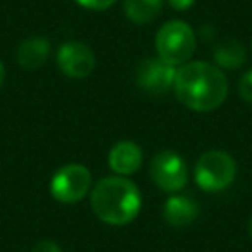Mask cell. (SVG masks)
Instances as JSON below:
<instances>
[{"mask_svg": "<svg viewBox=\"0 0 252 252\" xmlns=\"http://www.w3.org/2000/svg\"><path fill=\"white\" fill-rule=\"evenodd\" d=\"M175 95L185 107L197 112L218 109L228 95V80L220 67L195 61L176 69Z\"/></svg>", "mask_w": 252, "mask_h": 252, "instance_id": "6da1fadb", "label": "cell"}, {"mask_svg": "<svg viewBox=\"0 0 252 252\" xmlns=\"http://www.w3.org/2000/svg\"><path fill=\"white\" fill-rule=\"evenodd\" d=\"M92 209L107 224L121 226L133 221L140 213V190L123 176H107L92 192Z\"/></svg>", "mask_w": 252, "mask_h": 252, "instance_id": "7a4b0ae2", "label": "cell"}, {"mask_svg": "<svg viewBox=\"0 0 252 252\" xmlns=\"http://www.w3.org/2000/svg\"><path fill=\"white\" fill-rule=\"evenodd\" d=\"M158 57L171 66H183L195 52V33L187 23L169 21L156 36Z\"/></svg>", "mask_w": 252, "mask_h": 252, "instance_id": "3957f363", "label": "cell"}, {"mask_svg": "<svg viewBox=\"0 0 252 252\" xmlns=\"http://www.w3.org/2000/svg\"><path fill=\"white\" fill-rule=\"evenodd\" d=\"M237 175L233 158L224 151L204 152L195 164V182L206 192H220L230 187Z\"/></svg>", "mask_w": 252, "mask_h": 252, "instance_id": "277c9868", "label": "cell"}, {"mask_svg": "<svg viewBox=\"0 0 252 252\" xmlns=\"http://www.w3.org/2000/svg\"><path fill=\"white\" fill-rule=\"evenodd\" d=\"M90 185L92 175L83 164H66L52 176L50 192L59 202L74 204L87 195Z\"/></svg>", "mask_w": 252, "mask_h": 252, "instance_id": "5b68a950", "label": "cell"}, {"mask_svg": "<svg viewBox=\"0 0 252 252\" xmlns=\"http://www.w3.org/2000/svg\"><path fill=\"white\" fill-rule=\"evenodd\" d=\"M175 66L164 63L159 57H147L135 69V81L138 88L154 97H162L168 94L175 85Z\"/></svg>", "mask_w": 252, "mask_h": 252, "instance_id": "8992f818", "label": "cell"}, {"mask_svg": "<svg viewBox=\"0 0 252 252\" xmlns=\"http://www.w3.org/2000/svg\"><path fill=\"white\" fill-rule=\"evenodd\" d=\"M151 176L164 192H178L185 187L189 171L182 156L173 151H161L151 161Z\"/></svg>", "mask_w": 252, "mask_h": 252, "instance_id": "52a82bcc", "label": "cell"}, {"mask_svg": "<svg viewBox=\"0 0 252 252\" xmlns=\"http://www.w3.org/2000/svg\"><path fill=\"white\" fill-rule=\"evenodd\" d=\"M57 66L66 76L83 80L95 69V56L88 45L81 42H66L57 52Z\"/></svg>", "mask_w": 252, "mask_h": 252, "instance_id": "ba28073f", "label": "cell"}, {"mask_svg": "<svg viewBox=\"0 0 252 252\" xmlns=\"http://www.w3.org/2000/svg\"><path fill=\"white\" fill-rule=\"evenodd\" d=\"M199 216V204L187 195H171L164 202L162 218L168 224L175 228H183L192 224Z\"/></svg>", "mask_w": 252, "mask_h": 252, "instance_id": "9c48e42d", "label": "cell"}, {"mask_svg": "<svg viewBox=\"0 0 252 252\" xmlns=\"http://www.w3.org/2000/svg\"><path fill=\"white\" fill-rule=\"evenodd\" d=\"M109 166L118 175H133L142 166V149L130 140L118 142L109 152Z\"/></svg>", "mask_w": 252, "mask_h": 252, "instance_id": "30bf717a", "label": "cell"}, {"mask_svg": "<svg viewBox=\"0 0 252 252\" xmlns=\"http://www.w3.org/2000/svg\"><path fill=\"white\" fill-rule=\"evenodd\" d=\"M50 56V43L43 36H30L19 43L16 50V59L19 66L28 71L38 69L47 63Z\"/></svg>", "mask_w": 252, "mask_h": 252, "instance_id": "8fae6325", "label": "cell"}, {"mask_svg": "<svg viewBox=\"0 0 252 252\" xmlns=\"http://www.w3.org/2000/svg\"><path fill=\"white\" fill-rule=\"evenodd\" d=\"M214 61L220 69H238L247 61V50L238 40H223L214 47Z\"/></svg>", "mask_w": 252, "mask_h": 252, "instance_id": "7c38bea8", "label": "cell"}, {"mask_svg": "<svg viewBox=\"0 0 252 252\" xmlns=\"http://www.w3.org/2000/svg\"><path fill=\"white\" fill-rule=\"evenodd\" d=\"M162 11V0H125L126 18L137 25L152 23Z\"/></svg>", "mask_w": 252, "mask_h": 252, "instance_id": "4fadbf2b", "label": "cell"}, {"mask_svg": "<svg viewBox=\"0 0 252 252\" xmlns=\"http://www.w3.org/2000/svg\"><path fill=\"white\" fill-rule=\"evenodd\" d=\"M238 94L245 102L252 104V69H249L238 81Z\"/></svg>", "mask_w": 252, "mask_h": 252, "instance_id": "5bb4252c", "label": "cell"}, {"mask_svg": "<svg viewBox=\"0 0 252 252\" xmlns=\"http://www.w3.org/2000/svg\"><path fill=\"white\" fill-rule=\"evenodd\" d=\"M78 4L85 9H90V11H105L109 9L116 0H76Z\"/></svg>", "mask_w": 252, "mask_h": 252, "instance_id": "9a60e30c", "label": "cell"}, {"mask_svg": "<svg viewBox=\"0 0 252 252\" xmlns=\"http://www.w3.org/2000/svg\"><path fill=\"white\" fill-rule=\"evenodd\" d=\"M32 252H63V249L50 240H42L33 247Z\"/></svg>", "mask_w": 252, "mask_h": 252, "instance_id": "2e32d148", "label": "cell"}, {"mask_svg": "<svg viewBox=\"0 0 252 252\" xmlns=\"http://www.w3.org/2000/svg\"><path fill=\"white\" fill-rule=\"evenodd\" d=\"M195 0H168V4L176 11H185V9L192 7Z\"/></svg>", "mask_w": 252, "mask_h": 252, "instance_id": "e0dca14e", "label": "cell"}, {"mask_svg": "<svg viewBox=\"0 0 252 252\" xmlns=\"http://www.w3.org/2000/svg\"><path fill=\"white\" fill-rule=\"evenodd\" d=\"M4 78H5V67H4V63L0 61V87L4 83Z\"/></svg>", "mask_w": 252, "mask_h": 252, "instance_id": "ac0fdd59", "label": "cell"}, {"mask_svg": "<svg viewBox=\"0 0 252 252\" xmlns=\"http://www.w3.org/2000/svg\"><path fill=\"white\" fill-rule=\"evenodd\" d=\"M249 235H251V238H252V218H251V221H249Z\"/></svg>", "mask_w": 252, "mask_h": 252, "instance_id": "d6986e66", "label": "cell"}]
</instances>
